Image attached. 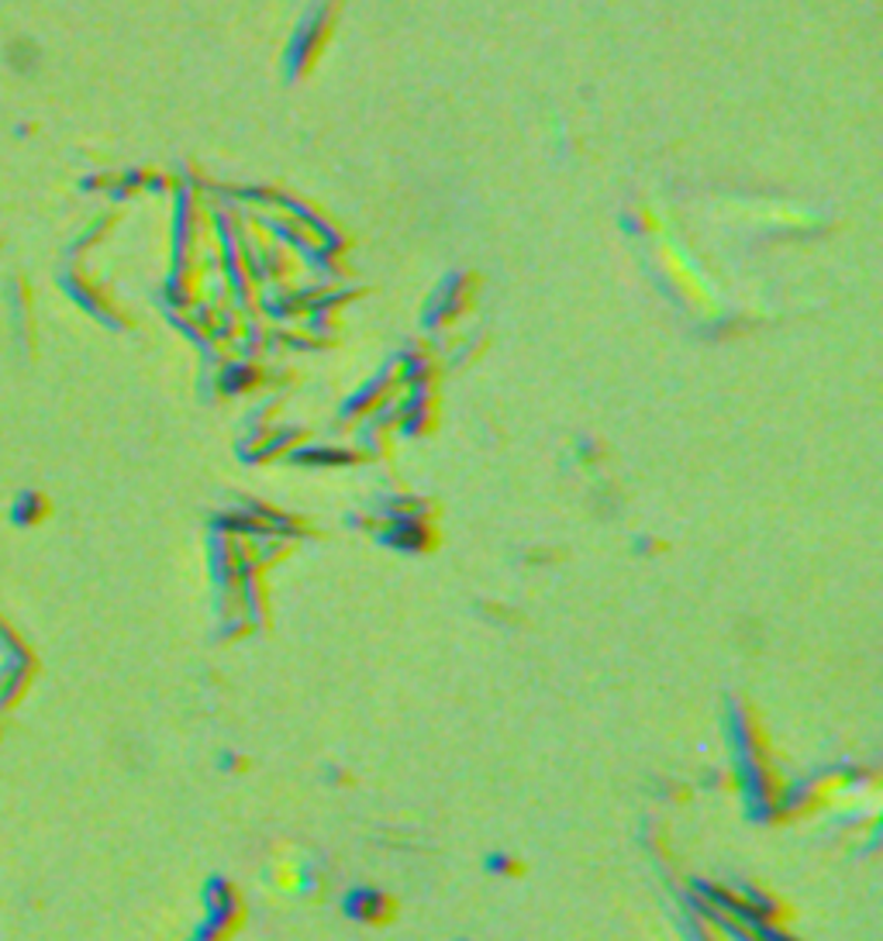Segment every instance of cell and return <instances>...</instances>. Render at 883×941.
Wrapping results in <instances>:
<instances>
[{"instance_id": "6da1fadb", "label": "cell", "mask_w": 883, "mask_h": 941, "mask_svg": "<svg viewBox=\"0 0 883 941\" xmlns=\"http://www.w3.org/2000/svg\"><path fill=\"white\" fill-rule=\"evenodd\" d=\"M338 21V0H315L301 21L294 24V32L287 39V49L280 55V70L287 83H301L311 70L318 66V60L328 49V39L335 32Z\"/></svg>"}]
</instances>
